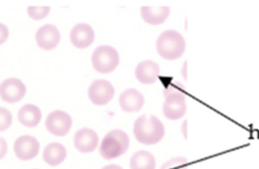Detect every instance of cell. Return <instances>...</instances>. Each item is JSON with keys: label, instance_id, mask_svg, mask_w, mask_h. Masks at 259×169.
<instances>
[{"label": "cell", "instance_id": "7", "mask_svg": "<svg viewBox=\"0 0 259 169\" xmlns=\"http://www.w3.org/2000/svg\"><path fill=\"white\" fill-rule=\"evenodd\" d=\"M115 95V88L106 80H95L90 86L88 96L94 104L104 106L109 103Z\"/></svg>", "mask_w": 259, "mask_h": 169}, {"label": "cell", "instance_id": "17", "mask_svg": "<svg viewBox=\"0 0 259 169\" xmlns=\"http://www.w3.org/2000/svg\"><path fill=\"white\" fill-rule=\"evenodd\" d=\"M66 148L59 143H51L45 147L42 153L44 160L51 166H57L65 161Z\"/></svg>", "mask_w": 259, "mask_h": 169}, {"label": "cell", "instance_id": "8", "mask_svg": "<svg viewBox=\"0 0 259 169\" xmlns=\"http://www.w3.org/2000/svg\"><path fill=\"white\" fill-rule=\"evenodd\" d=\"M39 150V141L30 135L19 137L14 144V151L18 159L21 160H31L37 156Z\"/></svg>", "mask_w": 259, "mask_h": 169}, {"label": "cell", "instance_id": "11", "mask_svg": "<svg viewBox=\"0 0 259 169\" xmlns=\"http://www.w3.org/2000/svg\"><path fill=\"white\" fill-rule=\"evenodd\" d=\"M61 34L59 29L53 24L42 26L36 33L37 45L42 49L52 50L60 42Z\"/></svg>", "mask_w": 259, "mask_h": 169}, {"label": "cell", "instance_id": "20", "mask_svg": "<svg viewBox=\"0 0 259 169\" xmlns=\"http://www.w3.org/2000/svg\"><path fill=\"white\" fill-rule=\"evenodd\" d=\"M12 123V115L6 108L0 106V132L7 130Z\"/></svg>", "mask_w": 259, "mask_h": 169}, {"label": "cell", "instance_id": "3", "mask_svg": "<svg viewBox=\"0 0 259 169\" xmlns=\"http://www.w3.org/2000/svg\"><path fill=\"white\" fill-rule=\"evenodd\" d=\"M130 139L125 132L119 129L109 132L103 138L100 147L101 156L107 160L116 159L128 150Z\"/></svg>", "mask_w": 259, "mask_h": 169}, {"label": "cell", "instance_id": "19", "mask_svg": "<svg viewBox=\"0 0 259 169\" xmlns=\"http://www.w3.org/2000/svg\"><path fill=\"white\" fill-rule=\"evenodd\" d=\"M50 7L44 6V7H35L30 6L27 8V12L29 16L34 20H41L45 18L50 13Z\"/></svg>", "mask_w": 259, "mask_h": 169}, {"label": "cell", "instance_id": "22", "mask_svg": "<svg viewBox=\"0 0 259 169\" xmlns=\"http://www.w3.org/2000/svg\"><path fill=\"white\" fill-rule=\"evenodd\" d=\"M9 36V30L7 26L0 23V45L6 42Z\"/></svg>", "mask_w": 259, "mask_h": 169}, {"label": "cell", "instance_id": "10", "mask_svg": "<svg viewBox=\"0 0 259 169\" xmlns=\"http://www.w3.org/2000/svg\"><path fill=\"white\" fill-rule=\"evenodd\" d=\"M98 135L89 128L79 129L74 135V145L80 153H92L98 147Z\"/></svg>", "mask_w": 259, "mask_h": 169}, {"label": "cell", "instance_id": "14", "mask_svg": "<svg viewBox=\"0 0 259 169\" xmlns=\"http://www.w3.org/2000/svg\"><path fill=\"white\" fill-rule=\"evenodd\" d=\"M160 68L158 64L148 60L139 64L136 68V78L143 84H152L158 80Z\"/></svg>", "mask_w": 259, "mask_h": 169}, {"label": "cell", "instance_id": "21", "mask_svg": "<svg viewBox=\"0 0 259 169\" xmlns=\"http://www.w3.org/2000/svg\"><path fill=\"white\" fill-rule=\"evenodd\" d=\"M161 169H187V159L185 157H175L166 162Z\"/></svg>", "mask_w": 259, "mask_h": 169}, {"label": "cell", "instance_id": "6", "mask_svg": "<svg viewBox=\"0 0 259 169\" xmlns=\"http://www.w3.org/2000/svg\"><path fill=\"white\" fill-rule=\"evenodd\" d=\"M72 119L65 111H53L49 114L46 120V127L49 132L58 137L66 135L71 130Z\"/></svg>", "mask_w": 259, "mask_h": 169}, {"label": "cell", "instance_id": "23", "mask_svg": "<svg viewBox=\"0 0 259 169\" xmlns=\"http://www.w3.org/2000/svg\"><path fill=\"white\" fill-rule=\"evenodd\" d=\"M8 151V144L4 138L0 137V159L4 158Z\"/></svg>", "mask_w": 259, "mask_h": 169}, {"label": "cell", "instance_id": "13", "mask_svg": "<svg viewBox=\"0 0 259 169\" xmlns=\"http://www.w3.org/2000/svg\"><path fill=\"white\" fill-rule=\"evenodd\" d=\"M144 103L143 94L135 88L125 90L119 97L121 109L127 112H138L143 108Z\"/></svg>", "mask_w": 259, "mask_h": 169}, {"label": "cell", "instance_id": "24", "mask_svg": "<svg viewBox=\"0 0 259 169\" xmlns=\"http://www.w3.org/2000/svg\"><path fill=\"white\" fill-rule=\"evenodd\" d=\"M103 169H123L119 165H109L105 166Z\"/></svg>", "mask_w": 259, "mask_h": 169}, {"label": "cell", "instance_id": "4", "mask_svg": "<svg viewBox=\"0 0 259 169\" xmlns=\"http://www.w3.org/2000/svg\"><path fill=\"white\" fill-rule=\"evenodd\" d=\"M163 112L170 120H178L184 117L187 112V103L184 91L178 85H170L164 92Z\"/></svg>", "mask_w": 259, "mask_h": 169}, {"label": "cell", "instance_id": "1", "mask_svg": "<svg viewBox=\"0 0 259 169\" xmlns=\"http://www.w3.org/2000/svg\"><path fill=\"white\" fill-rule=\"evenodd\" d=\"M134 134L141 144L153 145L160 142L164 137V125L155 116L143 115L134 123Z\"/></svg>", "mask_w": 259, "mask_h": 169}, {"label": "cell", "instance_id": "15", "mask_svg": "<svg viewBox=\"0 0 259 169\" xmlns=\"http://www.w3.org/2000/svg\"><path fill=\"white\" fill-rule=\"evenodd\" d=\"M18 118L23 126L28 128H34L38 126L40 122L42 112L36 105L27 103L24 105L18 111Z\"/></svg>", "mask_w": 259, "mask_h": 169}, {"label": "cell", "instance_id": "9", "mask_svg": "<svg viewBox=\"0 0 259 169\" xmlns=\"http://www.w3.org/2000/svg\"><path fill=\"white\" fill-rule=\"evenodd\" d=\"M25 85L17 78H9L0 85V97L9 103L20 101L25 96Z\"/></svg>", "mask_w": 259, "mask_h": 169}, {"label": "cell", "instance_id": "5", "mask_svg": "<svg viewBox=\"0 0 259 169\" xmlns=\"http://www.w3.org/2000/svg\"><path fill=\"white\" fill-rule=\"evenodd\" d=\"M119 64V54L113 47L102 45L96 48L92 54V65L100 74H106L115 71Z\"/></svg>", "mask_w": 259, "mask_h": 169}, {"label": "cell", "instance_id": "18", "mask_svg": "<svg viewBox=\"0 0 259 169\" xmlns=\"http://www.w3.org/2000/svg\"><path fill=\"white\" fill-rule=\"evenodd\" d=\"M156 163L153 155L146 150L136 152L130 161L131 169H155Z\"/></svg>", "mask_w": 259, "mask_h": 169}, {"label": "cell", "instance_id": "12", "mask_svg": "<svg viewBox=\"0 0 259 169\" xmlns=\"http://www.w3.org/2000/svg\"><path fill=\"white\" fill-rule=\"evenodd\" d=\"M70 39L76 48H88L94 42L95 33L91 25L80 23L73 27L70 33Z\"/></svg>", "mask_w": 259, "mask_h": 169}, {"label": "cell", "instance_id": "16", "mask_svg": "<svg viewBox=\"0 0 259 169\" xmlns=\"http://www.w3.org/2000/svg\"><path fill=\"white\" fill-rule=\"evenodd\" d=\"M140 11H141L142 18L144 21L152 25L162 24L170 15V8L167 6H162V7L143 6Z\"/></svg>", "mask_w": 259, "mask_h": 169}, {"label": "cell", "instance_id": "2", "mask_svg": "<svg viewBox=\"0 0 259 169\" xmlns=\"http://www.w3.org/2000/svg\"><path fill=\"white\" fill-rule=\"evenodd\" d=\"M156 49L158 54L166 60H176L180 59L186 49V42L184 36L174 30L163 32L156 42Z\"/></svg>", "mask_w": 259, "mask_h": 169}]
</instances>
